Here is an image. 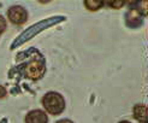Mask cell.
<instances>
[{
  "label": "cell",
  "mask_w": 148,
  "mask_h": 123,
  "mask_svg": "<svg viewBox=\"0 0 148 123\" xmlns=\"http://www.w3.org/2000/svg\"><path fill=\"white\" fill-rule=\"evenodd\" d=\"M65 18L64 17H51L48 19H45V21H41L39 22V23H35L34 25H32L30 28H28L25 32L22 33V35H19L18 38L13 41L11 48H16L18 47L19 45H22V43H24L25 41L30 40L32 38H34L35 35H38L40 32H42L43 29H46L48 27H52V25H56L57 23H59V22L64 21Z\"/></svg>",
  "instance_id": "cell-1"
},
{
  "label": "cell",
  "mask_w": 148,
  "mask_h": 123,
  "mask_svg": "<svg viewBox=\"0 0 148 123\" xmlns=\"http://www.w3.org/2000/svg\"><path fill=\"white\" fill-rule=\"evenodd\" d=\"M41 103L45 107V110L51 115H60L65 109V100L62 94L57 92L46 93Z\"/></svg>",
  "instance_id": "cell-2"
},
{
  "label": "cell",
  "mask_w": 148,
  "mask_h": 123,
  "mask_svg": "<svg viewBox=\"0 0 148 123\" xmlns=\"http://www.w3.org/2000/svg\"><path fill=\"white\" fill-rule=\"evenodd\" d=\"M7 18L12 24L22 25L28 21V12L23 6L14 5L7 10Z\"/></svg>",
  "instance_id": "cell-3"
},
{
  "label": "cell",
  "mask_w": 148,
  "mask_h": 123,
  "mask_svg": "<svg viewBox=\"0 0 148 123\" xmlns=\"http://www.w3.org/2000/svg\"><path fill=\"white\" fill-rule=\"evenodd\" d=\"M45 64L39 62V60H33L30 62L27 68H25V76L28 78L33 80V81H36V80H39L43 76V74H45Z\"/></svg>",
  "instance_id": "cell-4"
},
{
  "label": "cell",
  "mask_w": 148,
  "mask_h": 123,
  "mask_svg": "<svg viewBox=\"0 0 148 123\" xmlns=\"http://www.w3.org/2000/svg\"><path fill=\"white\" fill-rule=\"evenodd\" d=\"M25 123H48V116L42 110H33L25 116Z\"/></svg>",
  "instance_id": "cell-5"
},
{
  "label": "cell",
  "mask_w": 148,
  "mask_h": 123,
  "mask_svg": "<svg viewBox=\"0 0 148 123\" xmlns=\"http://www.w3.org/2000/svg\"><path fill=\"white\" fill-rule=\"evenodd\" d=\"M125 22H127V24L129 27H138L140 24H141V13H140L136 9H132L130 10L127 16H125Z\"/></svg>",
  "instance_id": "cell-6"
},
{
  "label": "cell",
  "mask_w": 148,
  "mask_h": 123,
  "mask_svg": "<svg viewBox=\"0 0 148 123\" xmlns=\"http://www.w3.org/2000/svg\"><path fill=\"white\" fill-rule=\"evenodd\" d=\"M134 117L135 120H137L141 123H146L147 122V106L138 104L134 107Z\"/></svg>",
  "instance_id": "cell-7"
},
{
  "label": "cell",
  "mask_w": 148,
  "mask_h": 123,
  "mask_svg": "<svg viewBox=\"0 0 148 123\" xmlns=\"http://www.w3.org/2000/svg\"><path fill=\"white\" fill-rule=\"evenodd\" d=\"M103 4L105 3L100 1V0H86L84 1L86 9H88L89 11H98L99 9H101Z\"/></svg>",
  "instance_id": "cell-8"
},
{
  "label": "cell",
  "mask_w": 148,
  "mask_h": 123,
  "mask_svg": "<svg viewBox=\"0 0 148 123\" xmlns=\"http://www.w3.org/2000/svg\"><path fill=\"white\" fill-rule=\"evenodd\" d=\"M107 4L112 7V9H121L122 6L125 5L124 0H121V1H107Z\"/></svg>",
  "instance_id": "cell-9"
},
{
  "label": "cell",
  "mask_w": 148,
  "mask_h": 123,
  "mask_svg": "<svg viewBox=\"0 0 148 123\" xmlns=\"http://www.w3.org/2000/svg\"><path fill=\"white\" fill-rule=\"evenodd\" d=\"M6 25H7V24H6V21H5V18H4L3 16H0V34L5 32Z\"/></svg>",
  "instance_id": "cell-10"
},
{
  "label": "cell",
  "mask_w": 148,
  "mask_h": 123,
  "mask_svg": "<svg viewBox=\"0 0 148 123\" xmlns=\"http://www.w3.org/2000/svg\"><path fill=\"white\" fill-rule=\"evenodd\" d=\"M6 94H7V92H6V88H5L4 86H1V85H0V98H4V97L6 96Z\"/></svg>",
  "instance_id": "cell-11"
},
{
  "label": "cell",
  "mask_w": 148,
  "mask_h": 123,
  "mask_svg": "<svg viewBox=\"0 0 148 123\" xmlns=\"http://www.w3.org/2000/svg\"><path fill=\"white\" fill-rule=\"evenodd\" d=\"M56 123H73L72 121H70V120H68V118H65V120H60V121H58V122H56Z\"/></svg>",
  "instance_id": "cell-12"
},
{
  "label": "cell",
  "mask_w": 148,
  "mask_h": 123,
  "mask_svg": "<svg viewBox=\"0 0 148 123\" xmlns=\"http://www.w3.org/2000/svg\"><path fill=\"white\" fill-rule=\"evenodd\" d=\"M0 123H7V118H3L1 121H0Z\"/></svg>",
  "instance_id": "cell-13"
},
{
  "label": "cell",
  "mask_w": 148,
  "mask_h": 123,
  "mask_svg": "<svg viewBox=\"0 0 148 123\" xmlns=\"http://www.w3.org/2000/svg\"><path fill=\"white\" fill-rule=\"evenodd\" d=\"M119 123H130L129 121H122V122H119Z\"/></svg>",
  "instance_id": "cell-14"
}]
</instances>
